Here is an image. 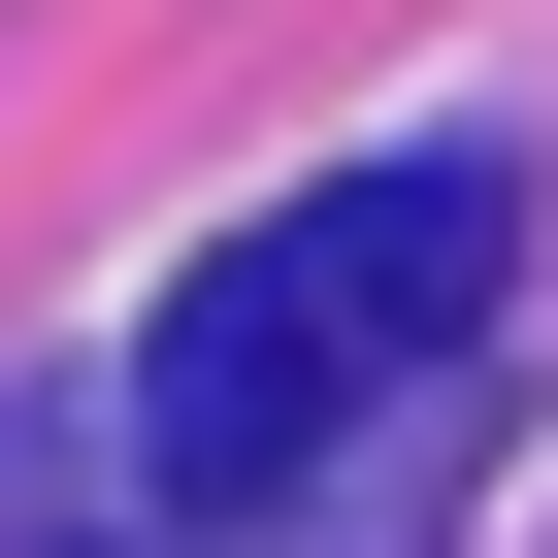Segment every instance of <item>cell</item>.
Segmentation results:
<instances>
[{"label":"cell","mask_w":558,"mask_h":558,"mask_svg":"<svg viewBox=\"0 0 558 558\" xmlns=\"http://www.w3.org/2000/svg\"><path fill=\"white\" fill-rule=\"evenodd\" d=\"M525 296V165H362V197H263L197 296L132 329V493L197 558H263L395 395H460V329Z\"/></svg>","instance_id":"cell-1"}]
</instances>
